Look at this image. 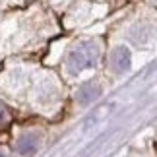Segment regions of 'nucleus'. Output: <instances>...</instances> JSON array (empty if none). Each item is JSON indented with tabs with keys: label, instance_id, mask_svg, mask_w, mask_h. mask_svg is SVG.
I'll return each mask as SVG.
<instances>
[{
	"label": "nucleus",
	"instance_id": "obj_4",
	"mask_svg": "<svg viewBox=\"0 0 157 157\" xmlns=\"http://www.w3.org/2000/svg\"><path fill=\"white\" fill-rule=\"evenodd\" d=\"M37 146H39V138L35 134H25L17 140V151L21 155H31L37 151Z\"/></svg>",
	"mask_w": 157,
	"mask_h": 157
},
{
	"label": "nucleus",
	"instance_id": "obj_6",
	"mask_svg": "<svg viewBox=\"0 0 157 157\" xmlns=\"http://www.w3.org/2000/svg\"><path fill=\"white\" fill-rule=\"evenodd\" d=\"M0 157H6V155H4V153H2V151H0Z\"/></svg>",
	"mask_w": 157,
	"mask_h": 157
},
{
	"label": "nucleus",
	"instance_id": "obj_1",
	"mask_svg": "<svg viewBox=\"0 0 157 157\" xmlns=\"http://www.w3.org/2000/svg\"><path fill=\"white\" fill-rule=\"evenodd\" d=\"M99 60V47L93 41H83L78 47L72 49V52L68 54V70L78 74L82 70L93 68Z\"/></svg>",
	"mask_w": 157,
	"mask_h": 157
},
{
	"label": "nucleus",
	"instance_id": "obj_2",
	"mask_svg": "<svg viewBox=\"0 0 157 157\" xmlns=\"http://www.w3.org/2000/svg\"><path fill=\"white\" fill-rule=\"evenodd\" d=\"M130 62H132V54L130 51L126 49V47H117V49L113 51L111 54V66H113V70L117 72V74H122V72H126L130 68Z\"/></svg>",
	"mask_w": 157,
	"mask_h": 157
},
{
	"label": "nucleus",
	"instance_id": "obj_5",
	"mask_svg": "<svg viewBox=\"0 0 157 157\" xmlns=\"http://www.w3.org/2000/svg\"><path fill=\"white\" fill-rule=\"evenodd\" d=\"M8 122H10V113H8V109L0 103V128H2V126H6Z\"/></svg>",
	"mask_w": 157,
	"mask_h": 157
},
{
	"label": "nucleus",
	"instance_id": "obj_3",
	"mask_svg": "<svg viewBox=\"0 0 157 157\" xmlns=\"http://www.w3.org/2000/svg\"><path fill=\"white\" fill-rule=\"evenodd\" d=\"M101 95V87H99V83H86L80 91H78V101H80L82 105H87V103H91V101H95Z\"/></svg>",
	"mask_w": 157,
	"mask_h": 157
}]
</instances>
